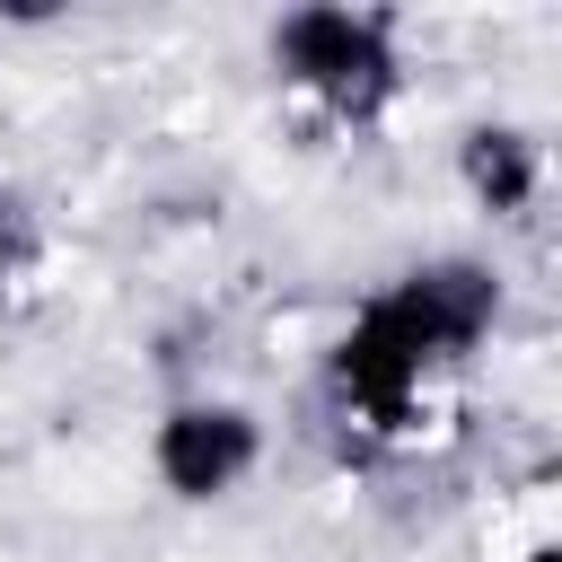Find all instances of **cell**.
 Returning <instances> with one entry per match:
<instances>
[{
  "label": "cell",
  "mask_w": 562,
  "mask_h": 562,
  "mask_svg": "<svg viewBox=\"0 0 562 562\" xmlns=\"http://www.w3.org/2000/svg\"><path fill=\"white\" fill-rule=\"evenodd\" d=\"M492 316H501V281L483 263H422V272L386 281L334 342V395H342V422L360 430V448L413 439L439 369H457L492 334Z\"/></svg>",
  "instance_id": "1"
},
{
  "label": "cell",
  "mask_w": 562,
  "mask_h": 562,
  "mask_svg": "<svg viewBox=\"0 0 562 562\" xmlns=\"http://www.w3.org/2000/svg\"><path fill=\"white\" fill-rule=\"evenodd\" d=\"M272 61H281V79L299 88V97H316L334 123H378L386 105H395V88H404V70H395V35H386V18L378 9H290L281 26H272Z\"/></svg>",
  "instance_id": "2"
},
{
  "label": "cell",
  "mask_w": 562,
  "mask_h": 562,
  "mask_svg": "<svg viewBox=\"0 0 562 562\" xmlns=\"http://www.w3.org/2000/svg\"><path fill=\"white\" fill-rule=\"evenodd\" d=\"M255 413H237V404H176L167 422H158V439H149V457H158V483L176 492V501H220V492H237L246 483V465H255Z\"/></svg>",
  "instance_id": "3"
},
{
  "label": "cell",
  "mask_w": 562,
  "mask_h": 562,
  "mask_svg": "<svg viewBox=\"0 0 562 562\" xmlns=\"http://www.w3.org/2000/svg\"><path fill=\"white\" fill-rule=\"evenodd\" d=\"M457 167H465V193H474L492 220H518V211L536 202V184H544L536 140H527V132H509V123H474V132H465V149H457Z\"/></svg>",
  "instance_id": "4"
},
{
  "label": "cell",
  "mask_w": 562,
  "mask_h": 562,
  "mask_svg": "<svg viewBox=\"0 0 562 562\" xmlns=\"http://www.w3.org/2000/svg\"><path fill=\"white\" fill-rule=\"evenodd\" d=\"M26 255V211H18V193L0 184V263H18Z\"/></svg>",
  "instance_id": "5"
}]
</instances>
